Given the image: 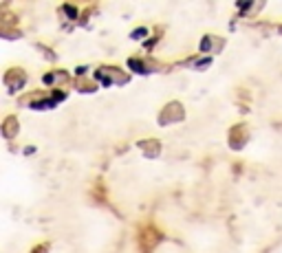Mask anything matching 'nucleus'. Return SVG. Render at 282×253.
<instances>
[]
</instances>
